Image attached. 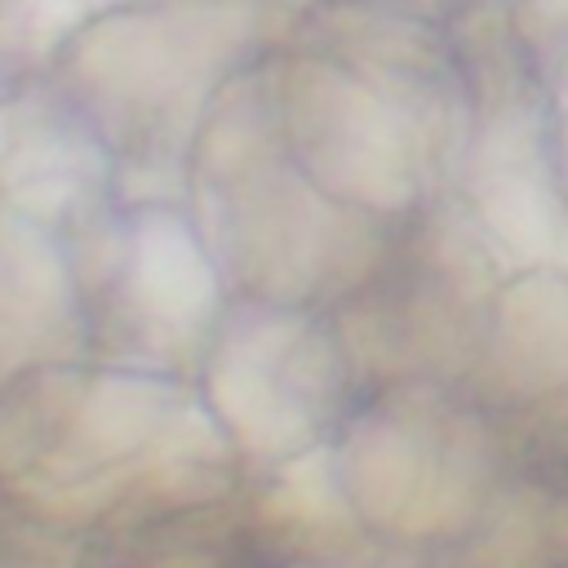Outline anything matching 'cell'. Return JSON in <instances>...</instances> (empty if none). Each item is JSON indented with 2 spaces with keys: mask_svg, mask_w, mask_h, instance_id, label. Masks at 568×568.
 Returning a JSON list of instances; mask_svg holds the SVG:
<instances>
[{
  "mask_svg": "<svg viewBox=\"0 0 568 568\" xmlns=\"http://www.w3.org/2000/svg\"><path fill=\"white\" fill-rule=\"evenodd\" d=\"M226 462L231 439L209 404L164 373L58 359L0 395V475L62 519L102 510L129 484L209 497Z\"/></svg>",
  "mask_w": 568,
  "mask_h": 568,
  "instance_id": "obj_1",
  "label": "cell"
},
{
  "mask_svg": "<svg viewBox=\"0 0 568 568\" xmlns=\"http://www.w3.org/2000/svg\"><path fill=\"white\" fill-rule=\"evenodd\" d=\"M262 0H138L98 9L58 53L67 106L106 151L178 169L195 124L253 62Z\"/></svg>",
  "mask_w": 568,
  "mask_h": 568,
  "instance_id": "obj_2",
  "label": "cell"
},
{
  "mask_svg": "<svg viewBox=\"0 0 568 568\" xmlns=\"http://www.w3.org/2000/svg\"><path fill=\"white\" fill-rule=\"evenodd\" d=\"M315 568H368V564H315Z\"/></svg>",
  "mask_w": 568,
  "mask_h": 568,
  "instance_id": "obj_9",
  "label": "cell"
},
{
  "mask_svg": "<svg viewBox=\"0 0 568 568\" xmlns=\"http://www.w3.org/2000/svg\"><path fill=\"white\" fill-rule=\"evenodd\" d=\"M333 466L355 519L426 537L475 519L506 466L501 422L453 382L364 390L337 426Z\"/></svg>",
  "mask_w": 568,
  "mask_h": 568,
  "instance_id": "obj_3",
  "label": "cell"
},
{
  "mask_svg": "<svg viewBox=\"0 0 568 568\" xmlns=\"http://www.w3.org/2000/svg\"><path fill=\"white\" fill-rule=\"evenodd\" d=\"M204 373V404L226 439L275 462L320 448L364 390L328 315L248 297L222 315Z\"/></svg>",
  "mask_w": 568,
  "mask_h": 568,
  "instance_id": "obj_4",
  "label": "cell"
},
{
  "mask_svg": "<svg viewBox=\"0 0 568 568\" xmlns=\"http://www.w3.org/2000/svg\"><path fill=\"white\" fill-rule=\"evenodd\" d=\"M466 390L493 417L568 390V266L537 262L501 275Z\"/></svg>",
  "mask_w": 568,
  "mask_h": 568,
  "instance_id": "obj_6",
  "label": "cell"
},
{
  "mask_svg": "<svg viewBox=\"0 0 568 568\" xmlns=\"http://www.w3.org/2000/svg\"><path fill=\"white\" fill-rule=\"evenodd\" d=\"M541 111H546V138L559 169V182L568 191V58L541 80Z\"/></svg>",
  "mask_w": 568,
  "mask_h": 568,
  "instance_id": "obj_8",
  "label": "cell"
},
{
  "mask_svg": "<svg viewBox=\"0 0 568 568\" xmlns=\"http://www.w3.org/2000/svg\"><path fill=\"white\" fill-rule=\"evenodd\" d=\"M506 466L541 497L568 501V390H555L519 413L497 417Z\"/></svg>",
  "mask_w": 568,
  "mask_h": 568,
  "instance_id": "obj_7",
  "label": "cell"
},
{
  "mask_svg": "<svg viewBox=\"0 0 568 568\" xmlns=\"http://www.w3.org/2000/svg\"><path fill=\"white\" fill-rule=\"evenodd\" d=\"M71 275L84 311V333L124 355H191L204 364L222 306V271L195 222L178 209L142 204L129 217L84 222L71 248Z\"/></svg>",
  "mask_w": 568,
  "mask_h": 568,
  "instance_id": "obj_5",
  "label": "cell"
}]
</instances>
